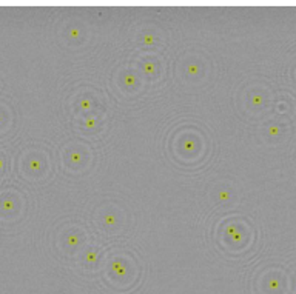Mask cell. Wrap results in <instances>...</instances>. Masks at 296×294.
<instances>
[{
	"label": "cell",
	"mask_w": 296,
	"mask_h": 294,
	"mask_svg": "<svg viewBox=\"0 0 296 294\" xmlns=\"http://www.w3.org/2000/svg\"><path fill=\"white\" fill-rule=\"evenodd\" d=\"M87 125H88V126H94L96 120H94V119H90V120H87Z\"/></svg>",
	"instance_id": "5bb4252c"
},
{
	"label": "cell",
	"mask_w": 296,
	"mask_h": 294,
	"mask_svg": "<svg viewBox=\"0 0 296 294\" xmlns=\"http://www.w3.org/2000/svg\"><path fill=\"white\" fill-rule=\"evenodd\" d=\"M80 159H82V156H80L79 152H73V154H71V160L73 162H79Z\"/></svg>",
	"instance_id": "8fae6325"
},
{
	"label": "cell",
	"mask_w": 296,
	"mask_h": 294,
	"mask_svg": "<svg viewBox=\"0 0 296 294\" xmlns=\"http://www.w3.org/2000/svg\"><path fill=\"white\" fill-rule=\"evenodd\" d=\"M13 206H14V203H13L11 199H3V202H2L3 210H13Z\"/></svg>",
	"instance_id": "5b68a950"
},
{
	"label": "cell",
	"mask_w": 296,
	"mask_h": 294,
	"mask_svg": "<svg viewBox=\"0 0 296 294\" xmlns=\"http://www.w3.org/2000/svg\"><path fill=\"white\" fill-rule=\"evenodd\" d=\"M145 43H153V37L151 36H145Z\"/></svg>",
	"instance_id": "4fadbf2b"
},
{
	"label": "cell",
	"mask_w": 296,
	"mask_h": 294,
	"mask_svg": "<svg viewBox=\"0 0 296 294\" xmlns=\"http://www.w3.org/2000/svg\"><path fill=\"white\" fill-rule=\"evenodd\" d=\"M123 83H125V85H134V83H136V79H134L133 74L128 73V74L123 75Z\"/></svg>",
	"instance_id": "3957f363"
},
{
	"label": "cell",
	"mask_w": 296,
	"mask_h": 294,
	"mask_svg": "<svg viewBox=\"0 0 296 294\" xmlns=\"http://www.w3.org/2000/svg\"><path fill=\"white\" fill-rule=\"evenodd\" d=\"M219 197L220 199H228V194L227 193H219Z\"/></svg>",
	"instance_id": "9a60e30c"
},
{
	"label": "cell",
	"mask_w": 296,
	"mask_h": 294,
	"mask_svg": "<svg viewBox=\"0 0 296 294\" xmlns=\"http://www.w3.org/2000/svg\"><path fill=\"white\" fill-rule=\"evenodd\" d=\"M143 69H145V73L153 74V73L156 71V65H154L151 60H148V62H145V65H143Z\"/></svg>",
	"instance_id": "7a4b0ae2"
},
{
	"label": "cell",
	"mask_w": 296,
	"mask_h": 294,
	"mask_svg": "<svg viewBox=\"0 0 296 294\" xmlns=\"http://www.w3.org/2000/svg\"><path fill=\"white\" fill-rule=\"evenodd\" d=\"M79 243V236L76 233H71L68 236V245H77Z\"/></svg>",
	"instance_id": "277c9868"
},
{
	"label": "cell",
	"mask_w": 296,
	"mask_h": 294,
	"mask_svg": "<svg viewBox=\"0 0 296 294\" xmlns=\"http://www.w3.org/2000/svg\"><path fill=\"white\" fill-rule=\"evenodd\" d=\"M0 119H2V116H0Z\"/></svg>",
	"instance_id": "ac0fdd59"
},
{
	"label": "cell",
	"mask_w": 296,
	"mask_h": 294,
	"mask_svg": "<svg viewBox=\"0 0 296 294\" xmlns=\"http://www.w3.org/2000/svg\"><path fill=\"white\" fill-rule=\"evenodd\" d=\"M185 146H187V148H188V149H195V146H196V143H195V142H193V140H187V142H185Z\"/></svg>",
	"instance_id": "7c38bea8"
},
{
	"label": "cell",
	"mask_w": 296,
	"mask_h": 294,
	"mask_svg": "<svg viewBox=\"0 0 296 294\" xmlns=\"http://www.w3.org/2000/svg\"><path fill=\"white\" fill-rule=\"evenodd\" d=\"M77 34H79V29H71V36L73 37H77Z\"/></svg>",
	"instance_id": "2e32d148"
},
{
	"label": "cell",
	"mask_w": 296,
	"mask_h": 294,
	"mask_svg": "<svg viewBox=\"0 0 296 294\" xmlns=\"http://www.w3.org/2000/svg\"><path fill=\"white\" fill-rule=\"evenodd\" d=\"M80 106H82V110H91V100L90 99H82V102H80Z\"/></svg>",
	"instance_id": "52a82bcc"
},
{
	"label": "cell",
	"mask_w": 296,
	"mask_h": 294,
	"mask_svg": "<svg viewBox=\"0 0 296 294\" xmlns=\"http://www.w3.org/2000/svg\"><path fill=\"white\" fill-rule=\"evenodd\" d=\"M29 168H31L33 171H37V170L40 168V162L37 160V159H31V160H29Z\"/></svg>",
	"instance_id": "8992f818"
},
{
	"label": "cell",
	"mask_w": 296,
	"mask_h": 294,
	"mask_svg": "<svg viewBox=\"0 0 296 294\" xmlns=\"http://www.w3.org/2000/svg\"><path fill=\"white\" fill-rule=\"evenodd\" d=\"M188 73H190V74H196L197 73V66H196V65H193V63L188 65Z\"/></svg>",
	"instance_id": "30bf717a"
},
{
	"label": "cell",
	"mask_w": 296,
	"mask_h": 294,
	"mask_svg": "<svg viewBox=\"0 0 296 294\" xmlns=\"http://www.w3.org/2000/svg\"><path fill=\"white\" fill-rule=\"evenodd\" d=\"M87 260H88V262H91V263L96 262V260H97V254H96L94 251H88V253H87Z\"/></svg>",
	"instance_id": "ba28073f"
},
{
	"label": "cell",
	"mask_w": 296,
	"mask_h": 294,
	"mask_svg": "<svg viewBox=\"0 0 296 294\" xmlns=\"http://www.w3.org/2000/svg\"><path fill=\"white\" fill-rule=\"evenodd\" d=\"M2 166H3V162H2V159H0V170H2Z\"/></svg>",
	"instance_id": "e0dca14e"
},
{
	"label": "cell",
	"mask_w": 296,
	"mask_h": 294,
	"mask_svg": "<svg viewBox=\"0 0 296 294\" xmlns=\"http://www.w3.org/2000/svg\"><path fill=\"white\" fill-rule=\"evenodd\" d=\"M104 219H105V223H108V225H111V223L116 222V217H114V216H110V214H106Z\"/></svg>",
	"instance_id": "9c48e42d"
},
{
	"label": "cell",
	"mask_w": 296,
	"mask_h": 294,
	"mask_svg": "<svg viewBox=\"0 0 296 294\" xmlns=\"http://www.w3.org/2000/svg\"><path fill=\"white\" fill-rule=\"evenodd\" d=\"M111 270H113V273L117 274V276H123V274L127 273L125 265H123L120 260H114V262L111 263Z\"/></svg>",
	"instance_id": "6da1fadb"
}]
</instances>
